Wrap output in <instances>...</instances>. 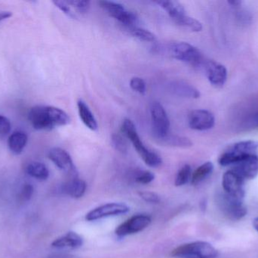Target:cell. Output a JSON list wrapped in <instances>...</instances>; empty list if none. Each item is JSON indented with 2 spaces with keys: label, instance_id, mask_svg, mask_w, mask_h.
Segmentation results:
<instances>
[{
  "label": "cell",
  "instance_id": "6da1fadb",
  "mask_svg": "<svg viewBox=\"0 0 258 258\" xmlns=\"http://www.w3.org/2000/svg\"><path fill=\"white\" fill-rule=\"evenodd\" d=\"M28 119L35 130L46 131L71 122V118L64 111L54 106H34L29 112Z\"/></svg>",
  "mask_w": 258,
  "mask_h": 258
},
{
  "label": "cell",
  "instance_id": "7a4b0ae2",
  "mask_svg": "<svg viewBox=\"0 0 258 258\" xmlns=\"http://www.w3.org/2000/svg\"><path fill=\"white\" fill-rule=\"evenodd\" d=\"M235 130L239 133L258 130V96L236 106L233 114Z\"/></svg>",
  "mask_w": 258,
  "mask_h": 258
},
{
  "label": "cell",
  "instance_id": "3957f363",
  "mask_svg": "<svg viewBox=\"0 0 258 258\" xmlns=\"http://www.w3.org/2000/svg\"><path fill=\"white\" fill-rule=\"evenodd\" d=\"M122 130L147 166L150 168H158L162 165V160L160 156L145 146L138 135L135 124L131 120H124L122 122Z\"/></svg>",
  "mask_w": 258,
  "mask_h": 258
},
{
  "label": "cell",
  "instance_id": "277c9868",
  "mask_svg": "<svg viewBox=\"0 0 258 258\" xmlns=\"http://www.w3.org/2000/svg\"><path fill=\"white\" fill-rule=\"evenodd\" d=\"M168 51L174 59L186 62L197 68L204 66L206 63L201 51L188 42H171L168 45Z\"/></svg>",
  "mask_w": 258,
  "mask_h": 258
},
{
  "label": "cell",
  "instance_id": "5b68a950",
  "mask_svg": "<svg viewBox=\"0 0 258 258\" xmlns=\"http://www.w3.org/2000/svg\"><path fill=\"white\" fill-rule=\"evenodd\" d=\"M171 255L177 257L215 258L218 251L209 242L198 241L177 247L171 251Z\"/></svg>",
  "mask_w": 258,
  "mask_h": 258
},
{
  "label": "cell",
  "instance_id": "8992f818",
  "mask_svg": "<svg viewBox=\"0 0 258 258\" xmlns=\"http://www.w3.org/2000/svg\"><path fill=\"white\" fill-rule=\"evenodd\" d=\"M217 203L224 215L229 219L239 221L246 215L247 209L243 201L233 198L227 193H221L217 197Z\"/></svg>",
  "mask_w": 258,
  "mask_h": 258
},
{
  "label": "cell",
  "instance_id": "52a82bcc",
  "mask_svg": "<svg viewBox=\"0 0 258 258\" xmlns=\"http://www.w3.org/2000/svg\"><path fill=\"white\" fill-rule=\"evenodd\" d=\"M150 116L153 132L156 139H161L168 135L170 129V121L166 111L163 106L158 102L153 101L150 106Z\"/></svg>",
  "mask_w": 258,
  "mask_h": 258
},
{
  "label": "cell",
  "instance_id": "ba28073f",
  "mask_svg": "<svg viewBox=\"0 0 258 258\" xmlns=\"http://www.w3.org/2000/svg\"><path fill=\"white\" fill-rule=\"evenodd\" d=\"M99 5L110 16L127 27H134L138 23V18L136 14L125 9L120 3L113 1H100Z\"/></svg>",
  "mask_w": 258,
  "mask_h": 258
},
{
  "label": "cell",
  "instance_id": "9c48e42d",
  "mask_svg": "<svg viewBox=\"0 0 258 258\" xmlns=\"http://www.w3.org/2000/svg\"><path fill=\"white\" fill-rule=\"evenodd\" d=\"M130 211L127 204L124 203H107L99 207L95 208L86 215V220L88 221H95L110 217L119 216L125 215Z\"/></svg>",
  "mask_w": 258,
  "mask_h": 258
},
{
  "label": "cell",
  "instance_id": "30bf717a",
  "mask_svg": "<svg viewBox=\"0 0 258 258\" xmlns=\"http://www.w3.org/2000/svg\"><path fill=\"white\" fill-rule=\"evenodd\" d=\"M151 224V218L147 215H134L125 222L118 226L115 230L116 236L119 237L135 234L145 230Z\"/></svg>",
  "mask_w": 258,
  "mask_h": 258
},
{
  "label": "cell",
  "instance_id": "8fae6325",
  "mask_svg": "<svg viewBox=\"0 0 258 258\" xmlns=\"http://www.w3.org/2000/svg\"><path fill=\"white\" fill-rule=\"evenodd\" d=\"M223 188L225 193L243 201L245 197V180L235 171H227L223 176Z\"/></svg>",
  "mask_w": 258,
  "mask_h": 258
},
{
  "label": "cell",
  "instance_id": "7c38bea8",
  "mask_svg": "<svg viewBox=\"0 0 258 258\" xmlns=\"http://www.w3.org/2000/svg\"><path fill=\"white\" fill-rule=\"evenodd\" d=\"M48 159L60 171L68 174L71 178L77 177V171L74 162L68 151L60 148H53L48 151Z\"/></svg>",
  "mask_w": 258,
  "mask_h": 258
},
{
  "label": "cell",
  "instance_id": "4fadbf2b",
  "mask_svg": "<svg viewBox=\"0 0 258 258\" xmlns=\"http://www.w3.org/2000/svg\"><path fill=\"white\" fill-rule=\"evenodd\" d=\"M188 123L192 130L206 131L213 128L215 118L209 111L197 109L190 112L188 118Z\"/></svg>",
  "mask_w": 258,
  "mask_h": 258
},
{
  "label": "cell",
  "instance_id": "5bb4252c",
  "mask_svg": "<svg viewBox=\"0 0 258 258\" xmlns=\"http://www.w3.org/2000/svg\"><path fill=\"white\" fill-rule=\"evenodd\" d=\"M208 80L212 86L221 88L224 86L227 80V68L222 64L215 61H206L204 65Z\"/></svg>",
  "mask_w": 258,
  "mask_h": 258
},
{
  "label": "cell",
  "instance_id": "9a60e30c",
  "mask_svg": "<svg viewBox=\"0 0 258 258\" xmlns=\"http://www.w3.org/2000/svg\"><path fill=\"white\" fill-rule=\"evenodd\" d=\"M83 239L75 232H69L53 241L51 247L56 249L76 250L81 248Z\"/></svg>",
  "mask_w": 258,
  "mask_h": 258
},
{
  "label": "cell",
  "instance_id": "2e32d148",
  "mask_svg": "<svg viewBox=\"0 0 258 258\" xmlns=\"http://www.w3.org/2000/svg\"><path fill=\"white\" fill-rule=\"evenodd\" d=\"M169 86L170 90L173 93L183 98H199L201 95L200 91L195 86L183 80L171 82Z\"/></svg>",
  "mask_w": 258,
  "mask_h": 258
},
{
  "label": "cell",
  "instance_id": "e0dca14e",
  "mask_svg": "<svg viewBox=\"0 0 258 258\" xmlns=\"http://www.w3.org/2000/svg\"><path fill=\"white\" fill-rule=\"evenodd\" d=\"M86 189L87 185L84 180L74 177L62 186L61 190L63 193L69 195L71 198H80L86 193Z\"/></svg>",
  "mask_w": 258,
  "mask_h": 258
},
{
  "label": "cell",
  "instance_id": "ac0fdd59",
  "mask_svg": "<svg viewBox=\"0 0 258 258\" xmlns=\"http://www.w3.org/2000/svg\"><path fill=\"white\" fill-rule=\"evenodd\" d=\"M226 151L234 156L254 154L258 156V141H241L229 146Z\"/></svg>",
  "mask_w": 258,
  "mask_h": 258
},
{
  "label": "cell",
  "instance_id": "d6986e66",
  "mask_svg": "<svg viewBox=\"0 0 258 258\" xmlns=\"http://www.w3.org/2000/svg\"><path fill=\"white\" fill-rule=\"evenodd\" d=\"M27 141H28V137L25 133L21 131L14 132L8 139L9 150L13 154H21L27 145Z\"/></svg>",
  "mask_w": 258,
  "mask_h": 258
},
{
  "label": "cell",
  "instance_id": "ffe728a7",
  "mask_svg": "<svg viewBox=\"0 0 258 258\" xmlns=\"http://www.w3.org/2000/svg\"><path fill=\"white\" fill-rule=\"evenodd\" d=\"M77 107H78L79 115L83 124L91 130L95 131L98 130V122L88 105L83 100L80 99L77 102Z\"/></svg>",
  "mask_w": 258,
  "mask_h": 258
},
{
  "label": "cell",
  "instance_id": "44dd1931",
  "mask_svg": "<svg viewBox=\"0 0 258 258\" xmlns=\"http://www.w3.org/2000/svg\"><path fill=\"white\" fill-rule=\"evenodd\" d=\"M159 143L166 146L174 148H188L192 146L194 143L189 138L176 135H167L165 137L157 139Z\"/></svg>",
  "mask_w": 258,
  "mask_h": 258
},
{
  "label": "cell",
  "instance_id": "7402d4cb",
  "mask_svg": "<svg viewBox=\"0 0 258 258\" xmlns=\"http://www.w3.org/2000/svg\"><path fill=\"white\" fill-rule=\"evenodd\" d=\"M26 173L30 177L39 180H46L49 177V171L48 168L39 162H33L29 163L25 168Z\"/></svg>",
  "mask_w": 258,
  "mask_h": 258
},
{
  "label": "cell",
  "instance_id": "603a6c76",
  "mask_svg": "<svg viewBox=\"0 0 258 258\" xmlns=\"http://www.w3.org/2000/svg\"><path fill=\"white\" fill-rule=\"evenodd\" d=\"M155 3L163 9L173 20L185 15L186 10L181 3L177 1H157Z\"/></svg>",
  "mask_w": 258,
  "mask_h": 258
},
{
  "label": "cell",
  "instance_id": "cb8c5ba5",
  "mask_svg": "<svg viewBox=\"0 0 258 258\" xmlns=\"http://www.w3.org/2000/svg\"><path fill=\"white\" fill-rule=\"evenodd\" d=\"M214 171V165L212 162H208L199 167L192 174L191 183L192 185H197L206 180L212 174Z\"/></svg>",
  "mask_w": 258,
  "mask_h": 258
},
{
  "label": "cell",
  "instance_id": "d4e9b609",
  "mask_svg": "<svg viewBox=\"0 0 258 258\" xmlns=\"http://www.w3.org/2000/svg\"><path fill=\"white\" fill-rule=\"evenodd\" d=\"M174 21L180 27L190 31L200 32L203 30V24L198 20L189 16L186 14L176 18Z\"/></svg>",
  "mask_w": 258,
  "mask_h": 258
},
{
  "label": "cell",
  "instance_id": "484cf974",
  "mask_svg": "<svg viewBox=\"0 0 258 258\" xmlns=\"http://www.w3.org/2000/svg\"><path fill=\"white\" fill-rule=\"evenodd\" d=\"M129 32L132 36L136 37L140 40L144 41V42H155L156 41V36L151 32L146 29L141 28V27H129Z\"/></svg>",
  "mask_w": 258,
  "mask_h": 258
},
{
  "label": "cell",
  "instance_id": "4316f807",
  "mask_svg": "<svg viewBox=\"0 0 258 258\" xmlns=\"http://www.w3.org/2000/svg\"><path fill=\"white\" fill-rule=\"evenodd\" d=\"M192 177V170L189 165H185L179 170L174 180L176 186H182L186 185Z\"/></svg>",
  "mask_w": 258,
  "mask_h": 258
},
{
  "label": "cell",
  "instance_id": "83f0119b",
  "mask_svg": "<svg viewBox=\"0 0 258 258\" xmlns=\"http://www.w3.org/2000/svg\"><path fill=\"white\" fill-rule=\"evenodd\" d=\"M130 86L134 91L141 95L145 94L147 91L145 81L141 77H135L131 79Z\"/></svg>",
  "mask_w": 258,
  "mask_h": 258
},
{
  "label": "cell",
  "instance_id": "f1b7e54d",
  "mask_svg": "<svg viewBox=\"0 0 258 258\" xmlns=\"http://www.w3.org/2000/svg\"><path fill=\"white\" fill-rule=\"evenodd\" d=\"M33 192H34L33 186L31 184L26 183L22 186L21 191H20L18 199L21 202L28 201L33 196Z\"/></svg>",
  "mask_w": 258,
  "mask_h": 258
},
{
  "label": "cell",
  "instance_id": "f546056e",
  "mask_svg": "<svg viewBox=\"0 0 258 258\" xmlns=\"http://www.w3.org/2000/svg\"><path fill=\"white\" fill-rule=\"evenodd\" d=\"M70 6L72 9H75L77 12L81 14H85L89 11L90 8V2L83 1V0H73V1H68Z\"/></svg>",
  "mask_w": 258,
  "mask_h": 258
},
{
  "label": "cell",
  "instance_id": "4dcf8cb0",
  "mask_svg": "<svg viewBox=\"0 0 258 258\" xmlns=\"http://www.w3.org/2000/svg\"><path fill=\"white\" fill-rule=\"evenodd\" d=\"M112 145L119 152L125 153L128 151L126 142L123 140L122 136L118 134H113L112 136Z\"/></svg>",
  "mask_w": 258,
  "mask_h": 258
},
{
  "label": "cell",
  "instance_id": "1f68e13d",
  "mask_svg": "<svg viewBox=\"0 0 258 258\" xmlns=\"http://www.w3.org/2000/svg\"><path fill=\"white\" fill-rule=\"evenodd\" d=\"M53 3L55 5L56 7L58 8L61 12H63L65 15L69 16L70 18H77V15L74 13L72 8L70 6L68 1H54L53 2Z\"/></svg>",
  "mask_w": 258,
  "mask_h": 258
},
{
  "label": "cell",
  "instance_id": "d6a6232c",
  "mask_svg": "<svg viewBox=\"0 0 258 258\" xmlns=\"http://www.w3.org/2000/svg\"><path fill=\"white\" fill-rule=\"evenodd\" d=\"M12 124L6 117L0 115V139L6 137L11 131Z\"/></svg>",
  "mask_w": 258,
  "mask_h": 258
},
{
  "label": "cell",
  "instance_id": "836d02e7",
  "mask_svg": "<svg viewBox=\"0 0 258 258\" xmlns=\"http://www.w3.org/2000/svg\"><path fill=\"white\" fill-rule=\"evenodd\" d=\"M155 175L153 173L150 171H142L140 173L136 178H135V181L140 184H149L154 180Z\"/></svg>",
  "mask_w": 258,
  "mask_h": 258
},
{
  "label": "cell",
  "instance_id": "e575fe53",
  "mask_svg": "<svg viewBox=\"0 0 258 258\" xmlns=\"http://www.w3.org/2000/svg\"><path fill=\"white\" fill-rule=\"evenodd\" d=\"M140 196L146 202L151 203V204H158L160 201V198L157 194L152 192H140Z\"/></svg>",
  "mask_w": 258,
  "mask_h": 258
},
{
  "label": "cell",
  "instance_id": "d590c367",
  "mask_svg": "<svg viewBox=\"0 0 258 258\" xmlns=\"http://www.w3.org/2000/svg\"><path fill=\"white\" fill-rule=\"evenodd\" d=\"M12 16V13L11 12H0V22L4 20L8 19Z\"/></svg>",
  "mask_w": 258,
  "mask_h": 258
},
{
  "label": "cell",
  "instance_id": "8d00e7d4",
  "mask_svg": "<svg viewBox=\"0 0 258 258\" xmlns=\"http://www.w3.org/2000/svg\"><path fill=\"white\" fill-rule=\"evenodd\" d=\"M253 227L258 232V217L254 218V221H253Z\"/></svg>",
  "mask_w": 258,
  "mask_h": 258
}]
</instances>
